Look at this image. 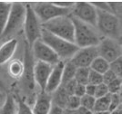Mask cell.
I'll return each instance as SVG.
<instances>
[{
	"mask_svg": "<svg viewBox=\"0 0 122 114\" xmlns=\"http://www.w3.org/2000/svg\"><path fill=\"white\" fill-rule=\"evenodd\" d=\"M24 72L20 78L21 88L23 90L24 93L25 94L26 98L28 99L27 104L30 106L33 105V102L36 98V82L34 80V65L35 61L34 57L31 52V48L28 45L25 43V54H24Z\"/></svg>",
	"mask_w": 122,
	"mask_h": 114,
	"instance_id": "cell-1",
	"label": "cell"
},
{
	"mask_svg": "<svg viewBox=\"0 0 122 114\" xmlns=\"http://www.w3.org/2000/svg\"><path fill=\"white\" fill-rule=\"evenodd\" d=\"M71 19L74 25V44L78 48L97 46L101 38L95 28L72 16Z\"/></svg>",
	"mask_w": 122,
	"mask_h": 114,
	"instance_id": "cell-2",
	"label": "cell"
},
{
	"mask_svg": "<svg viewBox=\"0 0 122 114\" xmlns=\"http://www.w3.org/2000/svg\"><path fill=\"white\" fill-rule=\"evenodd\" d=\"M41 40L56 53L60 61L70 60L78 50V47L74 43L59 38L43 28L41 33Z\"/></svg>",
	"mask_w": 122,
	"mask_h": 114,
	"instance_id": "cell-3",
	"label": "cell"
},
{
	"mask_svg": "<svg viewBox=\"0 0 122 114\" xmlns=\"http://www.w3.org/2000/svg\"><path fill=\"white\" fill-rule=\"evenodd\" d=\"M42 28L59 38L74 43V25L71 16H61L41 24Z\"/></svg>",
	"mask_w": 122,
	"mask_h": 114,
	"instance_id": "cell-4",
	"label": "cell"
},
{
	"mask_svg": "<svg viewBox=\"0 0 122 114\" xmlns=\"http://www.w3.org/2000/svg\"><path fill=\"white\" fill-rule=\"evenodd\" d=\"M25 15V5L23 3L15 2L11 4V8L7 22L4 29V32L1 35L0 39H10L14 35L18 33V31L23 27Z\"/></svg>",
	"mask_w": 122,
	"mask_h": 114,
	"instance_id": "cell-5",
	"label": "cell"
},
{
	"mask_svg": "<svg viewBox=\"0 0 122 114\" xmlns=\"http://www.w3.org/2000/svg\"><path fill=\"white\" fill-rule=\"evenodd\" d=\"M97 24L96 27L99 32L105 35V37L117 40L121 35V25L119 17L111 13L97 10Z\"/></svg>",
	"mask_w": 122,
	"mask_h": 114,
	"instance_id": "cell-6",
	"label": "cell"
},
{
	"mask_svg": "<svg viewBox=\"0 0 122 114\" xmlns=\"http://www.w3.org/2000/svg\"><path fill=\"white\" fill-rule=\"evenodd\" d=\"M41 24L61 16H67L71 14L72 8H63L56 5L53 2H36L30 4Z\"/></svg>",
	"mask_w": 122,
	"mask_h": 114,
	"instance_id": "cell-7",
	"label": "cell"
},
{
	"mask_svg": "<svg viewBox=\"0 0 122 114\" xmlns=\"http://www.w3.org/2000/svg\"><path fill=\"white\" fill-rule=\"evenodd\" d=\"M23 27L25 41L29 47H31L36 41L41 39L42 25L30 4L25 5V15Z\"/></svg>",
	"mask_w": 122,
	"mask_h": 114,
	"instance_id": "cell-8",
	"label": "cell"
},
{
	"mask_svg": "<svg viewBox=\"0 0 122 114\" xmlns=\"http://www.w3.org/2000/svg\"><path fill=\"white\" fill-rule=\"evenodd\" d=\"M70 16L86 23L87 25L96 27L97 24V9L91 3L88 2H76L71 9Z\"/></svg>",
	"mask_w": 122,
	"mask_h": 114,
	"instance_id": "cell-9",
	"label": "cell"
},
{
	"mask_svg": "<svg viewBox=\"0 0 122 114\" xmlns=\"http://www.w3.org/2000/svg\"><path fill=\"white\" fill-rule=\"evenodd\" d=\"M98 56L105 59L109 64L121 57V45L117 40L103 37L97 46Z\"/></svg>",
	"mask_w": 122,
	"mask_h": 114,
	"instance_id": "cell-10",
	"label": "cell"
},
{
	"mask_svg": "<svg viewBox=\"0 0 122 114\" xmlns=\"http://www.w3.org/2000/svg\"><path fill=\"white\" fill-rule=\"evenodd\" d=\"M34 59L49 65H56L60 60L56 53L41 39L36 41L30 47Z\"/></svg>",
	"mask_w": 122,
	"mask_h": 114,
	"instance_id": "cell-11",
	"label": "cell"
},
{
	"mask_svg": "<svg viewBox=\"0 0 122 114\" xmlns=\"http://www.w3.org/2000/svg\"><path fill=\"white\" fill-rule=\"evenodd\" d=\"M98 56L97 46L78 48L76 53L69 60L76 68H89L94 59Z\"/></svg>",
	"mask_w": 122,
	"mask_h": 114,
	"instance_id": "cell-12",
	"label": "cell"
},
{
	"mask_svg": "<svg viewBox=\"0 0 122 114\" xmlns=\"http://www.w3.org/2000/svg\"><path fill=\"white\" fill-rule=\"evenodd\" d=\"M53 66L42 62H35L34 65V80L36 85L40 91H45Z\"/></svg>",
	"mask_w": 122,
	"mask_h": 114,
	"instance_id": "cell-13",
	"label": "cell"
},
{
	"mask_svg": "<svg viewBox=\"0 0 122 114\" xmlns=\"http://www.w3.org/2000/svg\"><path fill=\"white\" fill-rule=\"evenodd\" d=\"M64 65H65V62L59 61L56 65L53 66L48 81H47V83L46 85V88H45L46 92L52 94L58 87L61 86Z\"/></svg>",
	"mask_w": 122,
	"mask_h": 114,
	"instance_id": "cell-14",
	"label": "cell"
},
{
	"mask_svg": "<svg viewBox=\"0 0 122 114\" xmlns=\"http://www.w3.org/2000/svg\"><path fill=\"white\" fill-rule=\"evenodd\" d=\"M52 106V96L45 91H40L36 93L32 106L34 114H48Z\"/></svg>",
	"mask_w": 122,
	"mask_h": 114,
	"instance_id": "cell-15",
	"label": "cell"
},
{
	"mask_svg": "<svg viewBox=\"0 0 122 114\" xmlns=\"http://www.w3.org/2000/svg\"><path fill=\"white\" fill-rule=\"evenodd\" d=\"M18 46V42L15 38L5 41L0 46V65L8 63L15 55V51Z\"/></svg>",
	"mask_w": 122,
	"mask_h": 114,
	"instance_id": "cell-16",
	"label": "cell"
},
{
	"mask_svg": "<svg viewBox=\"0 0 122 114\" xmlns=\"http://www.w3.org/2000/svg\"><path fill=\"white\" fill-rule=\"evenodd\" d=\"M51 96H52V103L53 104L56 105V106H59L62 109L66 108V102H67V100L69 98V95L67 94V92L66 91L65 88L62 85H61L60 87H58L51 94Z\"/></svg>",
	"mask_w": 122,
	"mask_h": 114,
	"instance_id": "cell-17",
	"label": "cell"
},
{
	"mask_svg": "<svg viewBox=\"0 0 122 114\" xmlns=\"http://www.w3.org/2000/svg\"><path fill=\"white\" fill-rule=\"evenodd\" d=\"M17 113V101L15 96L8 94L5 102L0 108V114H16Z\"/></svg>",
	"mask_w": 122,
	"mask_h": 114,
	"instance_id": "cell-18",
	"label": "cell"
},
{
	"mask_svg": "<svg viewBox=\"0 0 122 114\" xmlns=\"http://www.w3.org/2000/svg\"><path fill=\"white\" fill-rule=\"evenodd\" d=\"M24 72V64L20 60H12L8 65V73L14 79H20Z\"/></svg>",
	"mask_w": 122,
	"mask_h": 114,
	"instance_id": "cell-19",
	"label": "cell"
},
{
	"mask_svg": "<svg viewBox=\"0 0 122 114\" xmlns=\"http://www.w3.org/2000/svg\"><path fill=\"white\" fill-rule=\"evenodd\" d=\"M89 69L103 75L106 72L109 70V63L100 56H97L91 63Z\"/></svg>",
	"mask_w": 122,
	"mask_h": 114,
	"instance_id": "cell-20",
	"label": "cell"
},
{
	"mask_svg": "<svg viewBox=\"0 0 122 114\" xmlns=\"http://www.w3.org/2000/svg\"><path fill=\"white\" fill-rule=\"evenodd\" d=\"M76 69L77 68L72 64L69 60L65 62L64 69H63V74H62V83H61V85L66 84V82L74 80Z\"/></svg>",
	"mask_w": 122,
	"mask_h": 114,
	"instance_id": "cell-21",
	"label": "cell"
},
{
	"mask_svg": "<svg viewBox=\"0 0 122 114\" xmlns=\"http://www.w3.org/2000/svg\"><path fill=\"white\" fill-rule=\"evenodd\" d=\"M11 4L7 2H0V37L4 32L10 12Z\"/></svg>",
	"mask_w": 122,
	"mask_h": 114,
	"instance_id": "cell-22",
	"label": "cell"
},
{
	"mask_svg": "<svg viewBox=\"0 0 122 114\" xmlns=\"http://www.w3.org/2000/svg\"><path fill=\"white\" fill-rule=\"evenodd\" d=\"M109 104H110V94H107L106 96H104V97L96 99L93 112L108 111V109H109Z\"/></svg>",
	"mask_w": 122,
	"mask_h": 114,
	"instance_id": "cell-23",
	"label": "cell"
},
{
	"mask_svg": "<svg viewBox=\"0 0 122 114\" xmlns=\"http://www.w3.org/2000/svg\"><path fill=\"white\" fill-rule=\"evenodd\" d=\"M88 73H89V68H77L75 73L74 80L77 84L86 85L87 84V79H88Z\"/></svg>",
	"mask_w": 122,
	"mask_h": 114,
	"instance_id": "cell-24",
	"label": "cell"
},
{
	"mask_svg": "<svg viewBox=\"0 0 122 114\" xmlns=\"http://www.w3.org/2000/svg\"><path fill=\"white\" fill-rule=\"evenodd\" d=\"M17 101V113L16 114H34L29 105L25 102L20 97L16 98Z\"/></svg>",
	"mask_w": 122,
	"mask_h": 114,
	"instance_id": "cell-25",
	"label": "cell"
},
{
	"mask_svg": "<svg viewBox=\"0 0 122 114\" xmlns=\"http://www.w3.org/2000/svg\"><path fill=\"white\" fill-rule=\"evenodd\" d=\"M95 101H96V98L92 97V96H88V95H84L83 97L80 98V106L84 107L93 112L94 110V105H95Z\"/></svg>",
	"mask_w": 122,
	"mask_h": 114,
	"instance_id": "cell-26",
	"label": "cell"
},
{
	"mask_svg": "<svg viewBox=\"0 0 122 114\" xmlns=\"http://www.w3.org/2000/svg\"><path fill=\"white\" fill-rule=\"evenodd\" d=\"M109 70L111 71L117 78H121L122 76V60L121 57L117 58L114 62L109 64Z\"/></svg>",
	"mask_w": 122,
	"mask_h": 114,
	"instance_id": "cell-27",
	"label": "cell"
},
{
	"mask_svg": "<svg viewBox=\"0 0 122 114\" xmlns=\"http://www.w3.org/2000/svg\"><path fill=\"white\" fill-rule=\"evenodd\" d=\"M103 83V77L102 74L97 73L96 72L89 69V73H88V79H87V84H91L94 86H97L98 84Z\"/></svg>",
	"mask_w": 122,
	"mask_h": 114,
	"instance_id": "cell-28",
	"label": "cell"
},
{
	"mask_svg": "<svg viewBox=\"0 0 122 114\" xmlns=\"http://www.w3.org/2000/svg\"><path fill=\"white\" fill-rule=\"evenodd\" d=\"M109 94H120L121 91V78H117L107 85Z\"/></svg>",
	"mask_w": 122,
	"mask_h": 114,
	"instance_id": "cell-29",
	"label": "cell"
},
{
	"mask_svg": "<svg viewBox=\"0 0 122 114\" xmlns=\"http://www.w3.org/2000/svg\"><path fill=\"white\" fill-rule=\"evenodd\" d=\"M80 106V98L76 97L75 95L69 96V98L67 100L66 108L65 109H77Z\"/></svg>",
	"mask_w": 122,
	"mask_h": 114,
	"instance_id": "cell-30",
	"label": "cell"
},
{
	"mask_svg": "<svg viewBox=\"0 0 122 114\" xmlns=\"http://www.w3.org/2000/svg\"><path fill=\"white\" fill-rule=\"evenodd\" d=\"M120 107V95L110 94V104H109V112H113L114 110Z\"/></svg>",
	"mask_w": 122,
	"mask_h": 114,
	"instance_id": "cell-31",
	"label": "cell"
},
{
	"mask_svg": "<svg viewBox=\"0 0 122 114\" xmlns=\"http://www.w3.org/2000/svg\"><path fill=\"white\" fill-rule=\"evenodd\" d=\"M107 94H109L108 93V89H107V86L105 83H101V84H98L96 86L95 96H94L96 99L104 97V96H106Z\"/></svg>",
	"mask_w": 122,
	"mask_h": 114,
	"instance_id": "cell-32",
	"label": "cell"
},
{
	"mask_svg": "<svg viewBox=\"0 0 122 114\" xmlns=\"http://www.w3.org/2000/svg\"><path fill=\"white\" fill-rule=\"evenodd\" d=\"M102 77H103V83H105L106 85L110 83L111 82H113L114 80L117 78V76L114 74L110 70H108L107 72H106L104 74L102 75Z\"/></svg>",
	"mask_w": 122,
	"mask_h": 114,
	"instance_id": "cell-33",
	"label": "cell"
},
{
	"mask_svg": "<svg viewBox=\"0 0 122 114\" xmlns=\"http://www.w3.org/2000/svg\"><path fill=\"white\" fill-rule=\"evenodd\" d=\"M62 86L65 88L67 94L69 96H72V95H74V91H75V88L76 86V82H75V80H72V81L66 82V84L62 85Z\"/></svg>",
	"mask_w": 122,
	"mask_h": 114,
	"instance_id": "cell-34",
	"label": "cell"
},
{
	"mask_svg": "<svg viewBox=\"0 0 122 114\" xmlns=\"http://www.w3.org/2000/svg\"><path fill=\"white\" fill-rule=\"evenodd\" d=\"M85 86L86 85H81L76 83V86L75 88V91H74V95L76 97H79V98L83 97L85 95Z\"/></svg>",
	"mask_w": 122,
	"mask_h": 114,
	"instance_id": "cell-35",
	"label": "cell"
},
{
	"mask_svg": "<svg viewBox=\"0 0 122 114\" xmlns=\"http://www.w3.org/2000/svg\"><path fill=\"white\" fill-rule=\"evenodd\" d=\"M95 91H96V86L91 84H86L85 86V94L88 96H95Z\"/></svg>",
	"mask_w": 122,
	"mask_h": 114,
	"instance_id": "cell-36",
	"label": "cell"
},
{
	"mask_svg": "<svg viewBox=\"0 0 122 114\" xmlns=\"http://www.w3.org/2000/svg\"><path fill=\"white\" fill-rule=\"evenodd\" d=\"M54 4L57 6H60L63 8H72L74 5V2H62V1H57V2H53Z\"/></svg>",
	"mask_w": 122,
	"mask_h": 114,
	"instance_id": "cell-37",
	"label": "cell"
},
{
	"mask_svg": "<svg viewBox=\"0 0 122 114\" xmlns=\"http://www.w3.org/2000/svg\"><path fill=\"white\" fill-rule=\"evenodd\" d=\"M63 112H64V109L52 103V106H51V109L48 114H63Z\"/></svg>",
	"mask_w": 122,
	"mask_h": 114,
	"instance_id": "cell-38",
	"label": "cell"
},
{
	"mask_svg": "<svg viewBox=\"0 0 122 114\" xmlns=\"http://www.w3.org/2000/svg\"><path fill=\"white\" fill-rule=\"evenodd\" d=\"M76 111H77V113L78 114H92L93 113L92 111L88 110L87 109L84 108V107H82V106H79V108L76 109Z\"/></svg>",
	"mask_w": 122,
	"mask_h": 114,
	"instance_id": "cell-39",
	"label": "cell"
},
{
	"mask_svg": "<svg viewBox=\"0 0 122 114\" xmlns=\"http://www.w3.org/2000/svg\"><path fill=\"white\" fill-rule=\"evenodd\" d=\"M63 114H78L76 109H64Z\"/></svg>",
	"mask_w": 122,
	"mask_h": 114,
	"instance_id": "cell-40",
	"label": "cell"
},
{
	"mask_svg": "<svg viewBox=\"0 0 122 114\" xmlns=\"http://www.w3.org/2000/svg\"><path fill=\"white\" fill-rule=\"evenodd\" d=\"M93 114H111L109 111H98V112H93Z\"/></svg>",
	"mask_w": 122,
	"mask_h": 114,
	"instance_id": "cell-41",
	"label": "cell"
},
{
	"mask_svg": "<svg viewBox=\"0 0 122 114\" xmlns=\"http://www.w3.org/2000/svg\"><path fill=\"white\" fill-rule=\"evenodd\" d=\"M92 114H93V113H92Z\"/></svg>",
	"mask_w": 122,
	"mask_h": 114,
	"instance_id": "cell-42",
	"label": "cell"
}]
</instances>
